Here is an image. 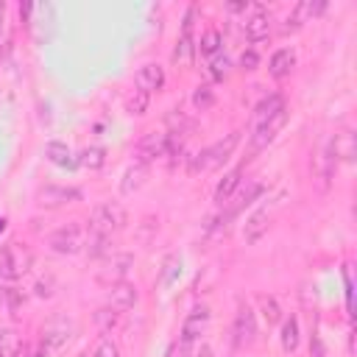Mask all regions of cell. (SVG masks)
I'll use <instances>...</instances> for the list:
<instances>
[{"mask_svg": "<svg viewBox=\"0 0 357 357\" xmlns=\"http://www.w3.org/2000/svg\"><path fill=\"white\" fill-rule=\"evenodd\" d=\"M134 84H137V89H142V92H156V89H162L165 86V67L162 64H156V61H148V64H142L139 70H137V75H134Z\"/></svg>", "mask_w": 357, "mask_h": 357, "instance_id": "14", "label": "cell"}, {"mask_svg": "<svg viewBox=\"0 0 357 357\" xmlns=\"http://www.w3.org/2000/svg\"><path fill=\"white\" fill-rule=\"evenodd\" d=\"M254 337H257V315H254L251 304L243 301L237 307V315H234V324H231V343L237 349H243V346H251Z\"/></svg>", "mask_w": 357, "mask_h": 357, "instance_id": "8", "label": "cell"}, {"mask_svg": "<svg viewBox=\"0 0 357 357\" xmlns=\"http://www.w3.org/2000/svg\"><path fill=\"white\" fill-rule=\"evenodd\" d=\"M240 134L243 131H231L220 139H215L212 145H206L204 151H198L190 159V173H206V170H218L223 162H229V156L234 153V148L240 145Z\"/></svg>", "mask_w": 357, "mask_h": 357, "instance_id": "1", "label": "cell"}, {"mask_svg": "<svg viewBox=\"0 0 357 357\" xmlns=\"http://www.w3.org/2000/svg\"><path fill=\"white\" fill-rule=\"evenodd\" d=\"M45 156H47L53 165H59V167H73V165H75L73 151L67 148V142H59V139H50V142L45 145Z\"/></svg>", "mask_w": 357, "mask_h": 357, "instance_id": "25", "label": "cell"}, {"mask_svg": "<svg viewBox=\"0 0 357 357\" xmlns=\"http://www.w3.org/2000/svg\"><path fill=\"white\" fill-rule=\"evenodd\" d=\"M329 148H332L337 165H340V162H354V134H351V131H337V134H332V137H329Z\"/></svg>", "mask_w": 357, "mask_h": 357, "instance_id": "22", "label": "cell"}, {"mask_svg": "<svg viewBox=\"0 0 357 357\" xmlns=\"http://www.w3.org/2000/svg\"><path fill=\"white\" fill-rule=\"evenodd\" d=\"M3 229H6V218H0V231H3Z\"/></svg>", "mask_w": 357, "mask_h": 357, "instance_id": "45", "label": "cell"}, {"mask_svg": "<svg viewBox=\"0 0 357 357\" xmlns=\"http://www.w3.org/2000/svg\"><path fill=\"white\" fill-rule=\"evenodd\" d=\"M36 293H39V296H50V293H53V290H50V279H47V282L42 279V282L36 284Z\"/></svg>", "mask_w": 357, "mask_h": 357, "instance_id": "41", "label": "cell"}, {"mask_svg": "<svg viewBox=\"0 0 357 357\" xmlns=\"http://www.w3.org/2000/svg\"><path fill=\"white\" fill-rule=\"evenodd\" d=\"M279 204H282V192L271 201V204H262L248 220H245V243H257L265 231H268V226H271V220H273V212L279 209Z\"/></svg>", "mask_w": 357, "mask_h": 357, "instance_id": "11", "label": "cell"}, {"mask_svg": "<svg viewBox=\"0 0 357 357\" xmlns=\"http://www.w3.org/2000/svg\"><path fill=\"white\" fill-rule=\"evenodd\" d=\"M181 273V257L178 254H167L162 262V273H159V284H173V279Z\"/></svg>", "mask_w": 357, "mask_h": 357, "instance_id": "33", "label": "cell"}, {"mask_svg": "<svg viewBox=\"0 0 357 357\" xmlns=\"http://www.w3.org/2000/svg\"><path fill=\"white\" fill-rule=\"evenodd\" d=\"M192 106H195L198 112H206V109H212V106H215V89H212L209 84H201V86H195V92H192Z\"/></svg>", "mask_w": 357, "mask_h": 357, "instance_id": "35", "label": "cell"}, {"mask_svg": "<svg viewBox=\"0 0 357 357\" xmlns=\"http://www.w3.org/2000/svg\"><path fill=\"white\" fill-rule=\"evenodd\" d=\"M192 56H195V39H192V33L181 31L178 39H176V47H173V61L178 67H190L192 64Z\"/></svg>", "mask_w": 357, "mask_h": 357, "instance_id": "24", "label": "cell"}, {"mask_svg": "<svg viewBox=\"0 0 357 357\" xmlns=\"http://www.w3.org/2000/svg\"><path fill=\"white\" fill-rule=\"evenodd\" d=\"M257 64H259L257 50H243V53H240V70L251 73V70H257Z\"/></svg>", "mask_w": 357, "mask_h": 357, "instance_id": "39", "label": "cell"}, {"mask_svg": "<svg viewBox=\"0 0 357 357\" xmlns=\"http://www.w3.org/2000/svg\"><path fill=\"white\" fill-rule=\"evenodd\" d=\"M343 290H346V307L351 310V296H354V284H351V268H343Z\"/></svg>", "mask_w": 357, "mask_h": 357, "instance_id": "40", "label": "cell"}, {"mask_svg": "<svg viewBox=\"0 0 357 357\" xmlns=\"http://www.w3.org/2000/svg\"><path fill=\"white\" fill-rule=\"evenodd\" d=\"M335 170H337V159H335V153H332V148H329V139L318 148V156H315V176H318V181H321V187L326 190L329 187V181L335 178Z\"/></svg>", "mask_w": 357, "mask_h": 357, "instance_id": "16", "label": "cell"}, {"mask_svg": "<svg viewBox=\"0 0 357 357\" xmlns=\"http://www.w3.org/2000/svg\"><path fill=\"white\" fill-rule=\"evenodd\" d=\"M126 106H128V112H131V114H145V109H148V92L134 89V92L128 95Z\"/></svg>", "mask_w": 357, "mask_h": 357, "instance_id": "36", "label": "cell"}, {"mask_svg": "<svg viewBox=\"0 0 357 357\" xmlns=\"http://www.w3.org/2000/svg\"><path fill=\"white\" fill-rule=\"evenodd\" d=\"M167 357H192V343H187V340H176L170 349H167Z\"/></svg>", "mask_w": 357, "mask_h": 357, "instance_id": "38", "label": "cell"}, {"mask_svg": "<svg viewBox=\"0 0 357 357\" xmlns=\"http://www.w3.org/2000/svg\"><path fill=\"white\" fill-rule=\"evenodd\" d=\"M86 237H89V229L84 223H67V226L56 229L47 243L56 254H78L86 248Z\"/></svg>", "mask_w": 357, "mask_h": 357, "instance_id": "4", "label": "cell"}, {"mask_svg": "<svg viewBox=\"0 0 357 357\" xmlns=\"http://www.w3.org/2000/svg\"><path fill=\"white\" fill-rule=\"evenodd\" d=\"M81 201V190L78 187H61V184H47L36 192V204L45 206V209H59V206H67V204H75Z\"/></svg>", "mask_w": 357, "mask_h": 357, "instance_id": "10", "label": "cell"}, {"mask_svg": "<svg viewBox=\"0 0 357 357\" xmlns=\"http://www.w3.org/2000/svg\"><path fill=\"white\" fill-rule=\"evenodd\" d=\"M28 357H50V351H47L45 346H39V349H36V351H31Z\"/></svg>", "mask_w": 357, "mask_h": 357, "instance_id": "44", "label": "cell"}, {"mask_svg": "<svg viewBox=\"0 0 357 357\" xmlns=\"http://www.w3.org/2000/svg\"><path fill=\"white\" fill-rule=\"evenodd\" d=\"M167 148H170V134L167 131H148L137 148H134V162H142V165H151L153 159L159 156H167Z\"/></svg>", "mask_w": 357, "mask_h": 357, "instance_id": "7", "label": "cell"}, {"mask_svg": "<svg viewBox=\"0 0 357 357\" xmlns=\"http://www.w3.org/2000/svg\"><path fill=\"white\" fill-rule=\"evenodd\" d=\"M145 178H148V165H142V162L128 165L126 173H123V178H120V192L123 195H134L145 184Z\"/></svg>", "mask_w": 357, "mask_h": 357, "instance_id": "21", "label": "cell"}, {"mask_svg": "<svg viewBox=\"0 0 357 357\" xmlns=\"http://www.w3.org/2000/svg\"><path fill=\"white\" fill-rule=\"evenodd\" d=\"M192 357H215V354H212V349H209L206 343H201V349H198V351H192Z\"/></svg>", "mask_w": 357, "mask_h": 357, "instance_id": "42", "label": "cell"}, {"mask_svg": "<svg viewBox=\"0 0 357 357\" xmlns=\"http://www.w3.org/2000/svg\"><path fill=\"white\" fill-rule=\"evenodd\" d=\"M3 28H6V3L0 0V36H3Z\"/></svg>", "mask_w": 357, "mask_h": 357, "instance_id": "43", "label": "cell"}, {"mask_svg": "<svg viewBox=\"0 0 357 357\" xmlns=\"http://www.w3.org/2000/svg\"><path fill=\"white\" fill-rule=\"evenodd\" d=\"M324 8H326V0H301V3L287 14V20H284V25H282V33L298 31L304 22H310L312 17L324 14Z\"/></svg>", "mask_w": 357, "mask_h": 357, "instance_id": "12", "label": "cell"}, {"mask_svg": "<svg viewBox=\"0 0 357 357\" xmlns=\"http://www.w3.org/2000/svg\"><path fill=\"white\" fill-rule=\"evenodd\" d=\"M240 184H243V167L229 170V173L218 181V187H215V204H218V206H226V204L231 201V195L240 190Z\"/></svg>", "mask_w": 357, "mask_h": 357, "instance_id": "18", "label": "cell"}, {"mask_svg": "<svg viewBox=\"0 0 357 357\" xmlns=\"http://www.w3.org/2000/svg\"><path fill=\"white\" fill-rule=\"evenodd\" d=\"M220 42H223V39H220V31H218V28H209V31L201 33L195 50H198L201 56H215V53L220 50Z\"/></svg>", "mask_w": 357, "mask_h": 357, "instance_id": "30", "label": "cell"}, {"mask_svg": "<svg viewBox=\"0 0 357 357\" xmlns=\"http://www.w3.org/2000/svg\"><path fill=\"white\" fill-rule=\"evenodd\" d=\"M229 73H231V59H229L226 53H215L212 61H209V75H212V81H223Z\"/></svg>", "mask_w": 357, "mask_h": 357, "instance_id": "34", "label": "cell"}, {"mask_svg": "<svg viewBox=\"0 0 357 357\" xmlns=\"http://www.w3.org/2000/svg\"><path fill=\"white\" fill-rule=\"evenodd\" d=\"M22 351V337L14 329H0V357H20Z\"/></svg>", "mask_w": 357, "mask_h": 357, "instance_id": "28", "label": "cell"}, {"mask_svg": "<svg viewBox=\"0 0 357 357\" xmlns=\"http://www.w3.org/2000/svg\"><path fill=\"white\" fill-rule=\"evenodd\" d=\"M33 265V254L28 245L11 240L6 245H0V276L14 282V279H22Z\"/></svg>", "mask_w": 357, "mask_h": 357, "instance_id": "3", "label": "cell"}, {"mask_svg": "<svg viewBox=\"0 0 357 357\" xmlns=\"http://www.w3.org/2000/svg\"><path fill=\"white\" fill-rule=\"evenodd\" d=\"M81 357H89V354H81Z\"/></svg>", "mask_w": 357, "mask_h": 357, "instance_id": "46", "label": "cell"}, {"mask_svg": "<svg viewBox=\"0 0 357 357\" xmlns=\"http://www.w3.org/2000/svg\"><path fill=\"white\" fill-rule=\"evenodd\" d=\"M287 103H284V98L282 95H268V98H262L257 106H254V114H251V126H259L262 120H268V117H273L276 112H282Z\"/></svg>", "mask_w": 357, "mask_h": 357, "instance_id": "23", "label": "cell"}, {"mask_svg": "<svg viewBox=\"0 0 357 357\" xmlns=\"http://www.w3.org/2000/svg\"><path fill=\"white\" fill-rule=\"evenodd\" d=\"M165 126H167V134L178 137V134H187L192 123L184 117V112H181V109H170V112H167V117H165Z\"/></svg>", "mask_w": 357, "mask_h": 357, "instance_id": "32", "label": "cell"}, {"mask_svg": "<svg viewBox=\"0 0 357 357\" xmlns=\"http://www.w3.org/2000/svg\"><path fill=\"white\" fill-rule=\"evenodd\" d=\"M134 268V257L126 254V251H112L109 257L100 259V271H98V279L106 282V284H114V282H123L126 273Z\"/></svg>", "mask_w": 357, "mask_h": 357, "instance_id": "9", "label": "cell"}, {"mask_svg": "<svg viewBox=\"0 0 357 357\" xmlns=\"http://www.w3.org/2000/svg\"><path fill=\"white\" fill-rule=\"evenodd\" d=\"M296 67V53L290 50V47H279L273 56H271V61H268V73H271V78H287L290 75V70Z\"/></svg>", "mask_w": 357, "mask_h": 357, "instance_id": "20", "label": "cell"}, {"mask_svg": "<svg viewBox=\"0 0 357 357\" xmlns=\"http://www.w3.org/2000/svg\"><path fill=\"white\" fill-rule=\"evenodd\" d=\"M262 192H265V184H262V181H248L243 192H234V195H231V198H234V204H229V209H226V215H223V218H226V220H231L240 209H245L248 204H254Z\"/></svg>", "mask_w": 357, "mask_h": 357, "instance_id": "19", "label": "cell"}, {"mask_svg": "<svg viewBox=\"0 0 357 357\" xmlns=\"http://www.w3.org/2000/svg\"><path fill=\"white\" fill-rule=\"evenodd\" d=\"M279 340H282V349H284L287 354L298 349V318H296V315H290V318L282 321V335H279Z\"/></svg>", "mask_w": 357, "mask_h": 357, "instance_id": "29", "label": "cell"}, {"mask_svg": "<svg viewBox=\"0 0 357 357\" xmlns=\"http://www.w3.org/2000/svg\"><path fill=\"white\" fill-rule=\"evenodd\" d=\"M75 165H81V167H86V170H100V167L106 165V148H103V145H89V148H84V151L78 153Z\"/></svg>", "mask_w": 357, "mask_h": 357, "instance_id": "27", "label": "cell"}, {"mask_svg": "<svg viewBox=\"0 0 357 357\" xmlns=\"http://www.w3.org/2000/svg\"><path fill=\"white\" fill-rule=\"evenodd\" d=\"M120 324V310H114V307H100V310H95V326L100 329V332H112L114 326Z\"/></svg>", "mask_w": 357, "mask_h": 357, "instance_id": "31", "label": "cell"}, {"mask_svg": "<svg viewBox=\"0 0 357 357\" xmlns=\"http://www.w3.org/2000/svg\"><path fill=\"white\" fill-rule=\"evenodd\" d=\"M126 223H128L126 206L117 204V201H106V204H100V206L92 209V218H89V234L112 237V234H117L120 229H126Z\"/></svg>", "mask_w": 357, "mask_h": 357, "instance_id": "2", "label": "cell"}, {"mask_svg": "<svg viewBox=\"0 0 357 357\" xmlns=\"http://www.w3.org/2000/svg\"><path fill=\"white\" fill-rule=\"evenodd\" d=\"M243 31H245V36H248L251 42H262V39L271 33V14H268L265 8H254V14L245 17Z\"/></svg>", "mask_w": 357, "mask_h": 357, "instance_id": "17", "label": "cell"}, {"mask_svg": "<svg viewBox=\"0 0 357 357\" xmlns=\"http://www.w3.org/2000/svg\"><path fill=\"white\" fill-rule=\"evenodd\" d=\"M209 318H212V312H209V307H206V304L192 307V310L187 312L184 324H181V335H178V337H181V340H187V343H195V340L206 332Z\"/></svg>", "mask_w": 357, "mask_h": 357, "instance_id": "13", "label": "cell"}, {"mask_svg": "<svg viewBox=\"0 0 357 357\" xmlns=\"http://www.w3.org/2000/svg\"><path fill=\"white\" fill-rule=\"evenodd\" d=\"M284 123H287V106L282 112H276L273 117L262 120L259 126H251V156L259 153V151H265L276 139V134L284 128Z\"/></svg>", "mask_w": 357, "mask_h": 357, "instance_id": "5", "label": "cell"}, {"mask_svg": "<svg viewBox=\"0 0 357 357\" xmlns=\"http://www.w3.org/2000/svg\"><path fill=\"white\" fill-rule=\"evenodd\" d=\"M106 304L114 307V310H131V307L137 304V287H134L131 282H126V279L109 284V290H106Z\"/></svg>", "mask_w": 357, "mask_h": 357, "instance_id": "15", "label": "cell"}, {"mask_svg": "<svg viewBox=\"0 0 357 357\" xmlns=\"http://www.w3.org/2000/svg\"><path fill=\"white\" fill-rule=\"evenodd\" d=\"M73 332H75L73 318H67V315H53V318H47V321L42 324V346H45L47 351H56V349H61V346L73 337Z\"/></svg>", "mask_w": 357, "mask_h": 357, "instance_id": "6", "label": "cell"}, {"mask_svg": "<svg viewBox=\"0 0 357 357\" xmlns=\"http://www.w3.org/2000/svg\"><path fill=\"white\" fill-rule=\"evenodd\" d=\"M92 357H120V349H117V343L112 337H100L95 351H92Z\"/></svg>", "mask_w": 357, "mask_h": 357, "instance_id": "37", "label": "cell"}, {"mask_svg": "<svg viewBox=\"0 0 357 357\" xmlns=\"http://www.w3.org/2000/svg\"><path fill=\"white\" fill-rule=\"evenodd\" d=\"M257 307H259V315H262L265 326H276L282 321V307H279V301L273 296H268V293L257 296Z\"/></svg>", "mask_w": 357, "mask_h": 357, "instance_id": "26", "label": "cell"}]
</instances>
